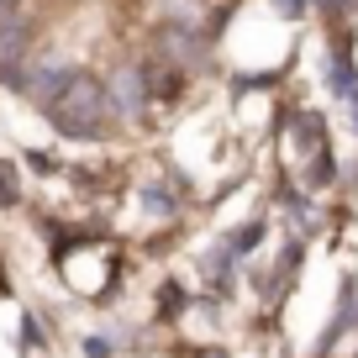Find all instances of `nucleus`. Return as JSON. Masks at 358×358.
<instances>
[{
  "label": "nucleus",
  "mask_w": 358,
  "mask_h": 358,
  "mask_svg": "<svg viewBox=\"0 0 358 358\" xmlns=\"http://www.w3.org/2000/svg\"><path fill=\"white\" fill-rule=\"evenodd\" d=\"M106 111H111V106H106V90H101V79H90V74H69V85L48 101V122L64 137H101Z\"/></svg>",
  "instance_id": "1"
},
{
  "label": "nucleus",
  "mask_w": 358,
  "mask_h": 358,
  "mask_svg": "<svg viewBox=\"0 0 358 358\" xmlns=\"http://www.w3.org/2000/svg\"><path fill=\"white\" fill-rule=\"evenodd\" d=\"M22 201V185H16V169L0 164V206H16Z\"/></svg>",
  "instance_id": "2"
},
{
  "label": "nucleus",
  "mask_w": 358,
  "mask_h": 358,
  "mask_svg": "<svg viewBox=\"0 0 358 358\" xmlns=\"http://www.w3.org/2000/svg\"><path fill=\"white\" fill-rule=\"evenodd\" d=\"M6 295H11V285H6V268H0V301H6Z\"/></svg>",
  "instance_id": "3"
}]
</instances>
